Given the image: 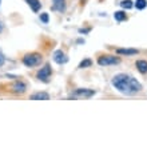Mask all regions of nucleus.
I'll list each match as a JSON object with an SVG mask.
<instances>
[{
  "instance_id": "obj_1",
  "label": "nucleus",
  "mask_w": 147,
  "mask_h": 147,
  "mask_svg": "<svg viewBox=\"0 0 147 147\" xmlns=\"http://www.w3.org/2000/svg\"><path fill=\"white\" fill-rule=\"evenodd\" d=\"M112 86L119 92L124 95H134L142 90V84L136 80L135 78L126 75V74H118L112 78Z\"/></svg>"
},
{
  "instance_id": "obj_2",
  "label": "nucleus",
  "mask_w": 147,
  "mask_h": 147,
  "mask_svg": "<svg viewBox=\"0 0 147 147\" xmlns=\"http://www.w3.org/2000/svg\"><path fill=\"white\" fill-rule=\"evenodd\" d=\"M42 60H43L42 55L38 54V52H32V54H27L23 58V64L27 67H35L39 66L42 63Z\"/></svg>"
},
{
  "instance_id": "obj_3",
  "label": "nucleus",
  "mask_w": 147,
  "mask_h": 147,
  "mask_svg": "<svg viewBox=\"0 0 147 147\" xmlns=\"http://www.w3.org/2000/svg\"><path fill=\"white\" fill-rule=\"evenodd\" d=\"M118 63H120V59L116 58V56H112V55H103V56H99V59H98V64L102 67L118 64Z\"/></svg>"
},
{
  "instance_id": "obj_4",
  "label": "nucleus",
  "mask_w": 147,
  "mask_h": 147,
  "mask_svg": "<svg viewBox=\"0 0 147 147\" xmlns=\"http://www.w3.org/2000/svg\"><path fill=\"white\" fill-rule=\"evenodd\" d=\"M95 95V91L94 90H88V88H78L72 92L74 98H83V99H87V98H91Z\"/></svg>"
},
{
  "instance_id": "obj_5",
  "label": "nucleus",
  "mask_w": 147,
  "mask_h": 147,
  "mask_svg": "<svg viewBox=\"0 0 147 147\" xmlns=\"http://www.w3.org/2000/svg\"><path fill=\"white\" fill-rule=\"evenodd\" d=\"M51 74H52V70H51V66L50 64H46L43 67L42 70L38 72V79L42 82H48L51 78Z\"/></svg>"
},
{
  "instance_id": "obj_6",
  "label": "nucleus",
  "mask_w": 147,
  "mask_h": 147,
  "mask_svg": "<svg viewBox=\"0 0 147 147\" xmlns=\"http://www.w3.org/2000/svg\"><path fill=\"white\" fill-rule=\"evenodd\" d=\"M54 60L58 63V64H64V63L68 62V58H67L66 54H64L62 50H58L54 52Z\"/></svg>"
},
{
  "instance_id": "obj_7",
  "label": "nucleus",
  "mask_w": 147,
  "mask_h": 147,
  "mask_svg": "<svg viewBox=\"0 0 147 147\" xmlns=\"http://www.w3.org/2000/svg\"><path fill=\"white\" fill-rule=\"evenodd\" d=\"M26 88H27V86L24 84L23 82H15L11 86V91L15 94H23L24 91H26Z\"/></svg>"
},
{
  "instance_id": "obj_8",
  "label": "nucleus",
  "mask_w": 147,
  "mask_h": 147,
  "mask_svg": "<svg viewBox=\"0 0 147 147\" xmlns=\"http://www.w3.org/2000/svg\"><path fill=\"white\" fill-rule=\"evenodd\" d=\"M30 99H32V100H48L50 95L47 92H35L30 96Z\"/></svg>"
},
{
  "instance_id": "obj_9",
  "label": "nucleus",
  "mask_w": 147,
  "mask_h": 147,
  "mask_svg": "<svg viewBox=\"0 0 147 147\" xmlns=\"http://www.w3.org/2000/svg\"><path fill=\"white\" fill-rule=\"evenodd\" d=\"M116 52L119 55H127V56H132V55L138 54V50H134V48H118Z\"/></svg>"
},
{
  "instance_id": "obj_10",
  "label": "nucleus",
  "mask_w": 147,
  "mask_h": 147,
  "mask_svg": "<svg viewBox=\"0 0 147 147\" xmlns=\"http://www.w3.org/2000/svg\"><path fill=\"white\" fill-rule=\"evenodd\" d=\"M135 66H136V68H138V71H139L140 74H146L147 72V62L146 60H136Z\"/></svg>"
},
{
  "instance_id": "obj_11",
  "label": "nucleus",
  "mask_w": 147,
  "mask_h": 147,
  "mask_svg": "<svg viewBox=\"0 0 147 147\" xmlns=\"http://www.w3.org/2000/svg\"><path fill=\"white\" fill-rule=\"evenodd\" d=\"M26 1H27V4L32 8L34 12H38L39 9H40V7H42V4H40L39 0H26Z\"/></svg>"
},
{
  "instance_id": "obj_12",
  "label": "nucleus",
  "mask_w": 147,
  "mask_h": 147,
  "mask_svg": "<svg viewBox=\"0 0 147 147\" xmlns=\"http://www.w3.org/2000/svg\"><path fill=\"white\" fill-rule=\"evenodd\" d=\"M54 9L56 11H64V8H66V4H64V0H54V5H52Z\"/></svg>"
},
{
  "instance_id": "obj_13",
  "label": "nucleus",
  "mask_w": 147,
  "mask_h": 147,
  "mask_svg": "<svg viewBox=\"0 0 147 147\" xmlns=\"http://www.w3.org/2000/svg\"><path fill=\"white\" fill-rule=\"evenodd\" d=\"M114 18H115V20H118V22H123V20L127 19V15H126V12H123V11H116L115 13H114Z\"/></svg>"
},
{
  "instance_id": "obj_14",
  "label": "nucleus",
  "mask_w": 147,
  "mask_h": 147,
  "mask_svg": "<svg viewBox=\"0 0 147 147\" xmlns=\"http://www.w3.org/2000/svg\"><path fill=\"white\" fill-rule=\"evenodd\" d=\"M135 7L138 8V9H144V8L147 7V0H136Z\"/></svg>"
},
{
  "instance_id": "obj_15",
  "label": "nucleus",
  "mask_w": 147,
  "mask_h": 147,
  "mask_svg": "<svg viewBox=\"0 0 147 147\" xmlns=\"http://www.w3.org/2000/svg\"><path fill=\"white\" fill-rule=\"evenodd\" d=\"M91 66H92V60L91 59H84L83 62H80L79 68H86V67H91Z\"/></svg>"
},
{
  "instance_id": "obj_16",
  "label": "nucleus",
  "mask_w": 147,
  "mask_h": 147,
  "mask_svg": "<svg viewBox=\"0 0 147 147\" xmlns=\"http://www.w3.org/2000/svg\"><path fill=\"white\" fill-rule=\"evenodd\" d=\"M120 5H122V8H126V9H130V8H132V5H134V3H132L131 0H123V1L120 3Z\"/></svg>"
},
{
  "instance_id": "obj_17",
  "label": "nucleus",
  "mask_w": 147,
  "mask_h": 147,
  "mask_svg": "<svg viewBox=\"0 0 147 147\" xmlns=\"http://www.w3.org/2000/svg\"><path fill=\"white\" fill-rule=\"evenodd\" d=\"M40 20L43 23H48V13H42L40 15Z\"/></svg>"
},
{
  "instance_id": "obj_18",
  "label": "nucleus",
  "mask_w": 147,
  "mask_h": 147,
  "mask_svg": "<svg viewBox=\"0 0 147 147\" xmlns=\"http://www.w3.org/2000/svg\"><path fill=\"white\" fill-rule=\"evenodd\" d=\"M4 62H5V56H4V55L0 52V67L4 64Z\"/></svg>"
},
{
  "instance_id": "obj_19",
  "label": "nucleus",
  "mask_w": 147,
  "mask_h": 147,
  "mask_svg": "<svg viewBox=\"0 0 147 147\" xmlns=\"http://www.w3.org/2000/svg\"><path fill=\"white\" fill-rule=\"evenodd\" d=\"M3 31V26H1V23H0V32Z\"/></svg>"
},
{
  "instance_id": "obj_20",
  "label": "nucleus",
  "mask_w": 147,
  "mask_h": 147,
  "mask_svg": "<svg viewBox=\"0 0 147 147\" xmlns=\"http://www.w3.org/2000/svg\"><path fill=\"white\" fill-rule=\"evenodd\" d=\"M84 1H86V0H80V3H82V5H83V4H84Z\"/></svg>"
}]
</instances>
